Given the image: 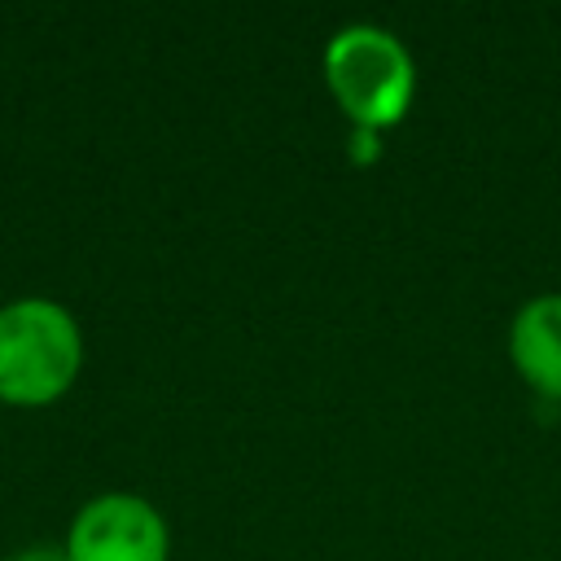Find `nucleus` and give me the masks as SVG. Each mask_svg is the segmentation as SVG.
Wrapping results in <instances>:
<instances>
[{"label":"nucleus","instance_id":"nucleus-1","mask_svg":"<svg viewBox=\"0 0 561 561\" xmlns=\"http://www.w3.org/2000/svg\"><path fill=\"white\" fill-rule=\"evenodd\" d=\"M83 368V333L70 307L53 298H13L0 307V399L44 408L61 399Z\"/></svg>","mask_w":561,"mask_h":561},{"label":"nucleus","instance_id":"nucleus-5","mask_svg":"<svg viewBox=\"0 0 561 561\" xmlns=\"http://www.w3.org/2000/svg\"><path fill=\"white\" fill-rule=\"evenodd\" d=\"M381 131H359L355 127V140H351V162H377V153H381V140H377Z\"/></svg>","mask_w":561,"mask_h":561},{"label":"nucleus","instance_id":"nucleus-4","mask_svg":"<svg viewBox=\"0 0 561 561\" xmlns=\"http://www.w3.org/2000/svg\"><path fill=\"white\" fill-rule=\"evenodd\" d=\"M508 359L539 399L561 403V294H539L513 316Z\"/></svg>","mask_w":561,"mask_h":561},{"label":"nucleus","instance_id":"nucleus-2","mask_svg":"<svg viewBox=\"0 0 561 561\" xmlns=\"http://www.w3.org/2000/svg\"><path fill=\"white\" fill-rule=\"evenodd\" d=\"M324 83L359 131H386L416 96V66L386 26L355 22L324 44Z\"/></svg>","mask_w":561,"mask_h":561},{"label":"nucleus","instance_id":"nucleus-7","mask_svg":"<svg viewBox=\"0 0 561 561\" xmlns=\"http://www.w3.org/2000/svg\"><path fill=\"white\" fill-rule=\"evenodd\" d=\"M0 408H4V399H0Z\"/></svg>","mask_w":561,"mask_h":561},{"label":"nucleus","instance_id":"nucleus-3","mask_svg":"<svg viewBox=\"0 0 561 561\" xmlns=\"http://www.w3.org/2000/svg\"><path fill=\"white\" fill-rule=\"evenodd\" d=\"M61 548L70 561H167L171 535L145 495L101 491L75 513Z\"/></svg>","mask_w":561,"mask_h":561},{"label":"nucleus","instance_id":"nucleus-6","mask_svg":"<svg viewBox=\"0 0 561 561\" xmlns=\"http://www.w3.org/2000/svg\"><path fill=\"white\" fill-rule=\"evenodd\" d=\"M4 561H70V557H66V548L35 543V548H22V552H13V557H4Z\"/></svg>","mask_w":561,"mask_h":561}]
</instances>
